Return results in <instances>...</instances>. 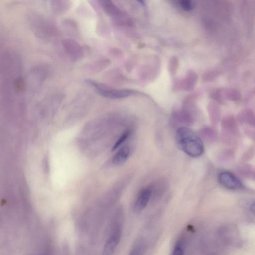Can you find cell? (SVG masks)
Here are the masks:
<instances>
[{
	"mask_svg": "<svg viewBox=\"0 0 255 255\" xmlns=\"http://www.w3.org/2000/svg\"><path fill=\"white\" fill-rule=\"evenodd\" d=\"M152 191L147 188L142 190L138 195L133 206L135 213L142 211L147 206L151 196Z\"/></svg>",
	"mask_w": 255,
	"mask_h": 255,
	"instance_id": "cell-5",
	"label": "cell"
},
{
	"mask_svg": "<svg viewBox=\"0 0 255 255\" xmlns=\"http://www.w3.org/2000/svg\"><path fill=\"white\" fill-rule=\"evenodd\" d=\"M255 205H254V202H252L251 203L250 205V211L252 213L253 215L254 214V210H255Z\"/></svg>",
	"mask_w": 255,
	"mask_h": 255,
	"instance_id": "cell-10",
	"label": "cell"
},
{
	"mask_svg": "<svg viewBox=\"0 0 255 255\" xmlns=\"http://www.w3.org/2000/svg\"><path fill=\"white\" fill-rule=\"evenodd\" d=\"M138 1L139 3H140L142 4H143L144 3V0H136Z\"/></svg>",
	"mask_w": 255,
	"mask_h": 255,
	"instance_id": "cell-11",
	"label": "cell"
},
{
	"mask_svg": "<svg viewBox=\"0 0 255 255\" xmlns=\"http://www.w3.org/2000/svg\"><path fill=\"white\" fill-rule=\"evenodd\" d=\"M177 5L185 11H190L194 7L193 0H174Z\"/></svg>",
	"mask_w": 255,
	"mask_h": 255,
	"instance_id": "cell-7",
	"label": "cell"
},
{
	"mask_svg": "<svg viewBox=\"0 0 255 255\" xmlns=\"http://www.w3.org/2000/svg\"><path fill=\"white\" fill-rule=\"evenodd\" d=\"M185 244L183 239H179L176 243L173 250V254L182 255L184 254Z\"/></svg>",
	"mask_w": 255,
	"mask_h": 255,
	"instance_id": "cell-8",
	"label": "cell"
},
{
	"mask_svg": "<svg viewBox=\"0 0 255 255\" xmlns=\"http://www.w3.org/2000/svg\"><path fill=\"white\" fill-rule=\"evenodd\" d=\"M218 180L222 186L228 189L237 190L243 188L240 180L229 171H223L220 173Z\"/></svg>",
	"mask_w": 255,
	"mask_h": 255,
	"instance_id": "cell-3",
	"label": "cell"
},
{
	"mask_svg": "<svg viewBox=\"0 0 255 255\" xmlns=\"http://www.w3.org/2000/svg\"><path fill=\"white\" fill-rule=\"evenodd\" d=\"M176 140L180 149L192 157L201 156L204 145L200 138L190 128L182 127L176 131Z\"/></svg>",
	"mask_w": 255,
	"mask_h": 255,
	"instance_id": "cell-1",
	"label": "cell"
},
{
	"mask_svg": "<svg viewBox=\"0 0 255 255\" xmlns=\"http://www.w3.org/2000/svg\"><path fill=\"white\" fill-rule=\"evenodd\" d=\"M89 83L93 85L101 95L108 98L114 99L124 98L133 93V91L130 89H114L105 86H102L91 81H89Z\"/></svg>",
	"mask_w": 255,
	"mask_h": 255,
	"instance_id": "cell-2",
	"label": "cell"
},
{
	"mask_svg": "<svg viewBox=\"0 0 255 255\" xmlns=\"http://www.w3.org/2000/svg\"><path fill=\"white\" fill-rule=\"evenodd\" d=\"M130 134V131H126L113 146L112 150H114L119 147L128 138Z\"/></svg>",
	"mask_w": 255,
	"mask_h": 255,
	"instance_id": "cell-9",
	"label": "cell"
},
{
	"mask_svg": "<svg viewBox=\"0 0 255 255\" xmlns=\"http://www.w3.org/2000/svg\"><path fill=\"white\" fill-rule=\"evenodd\" d=\"M130 153V149L128 146L122 147L114 155L112 162L114 165H119L124 163L128 158Z\"/></svg>",
	"mask_w": 255,
	"mask_h": 255,
	"instance_id": "cell-6",
	"label": "cell"
},
{
	"mask_svg": "<svg viewBox=\"0 0 255 255\" xmlns=\"http://www.w3.org/2000/svg\"><path fill=\"white\" fill-rule=\"evenodd\" d=\"M121 236V231L119 228L115 229L108 238L103 249V254L109 255L115 251Z\"/></svg>",
	"mask_w": 255,
	"mask_h": 255,
	"instance_id": "cell-4",
	"label": "cell"
}]
</instances>
